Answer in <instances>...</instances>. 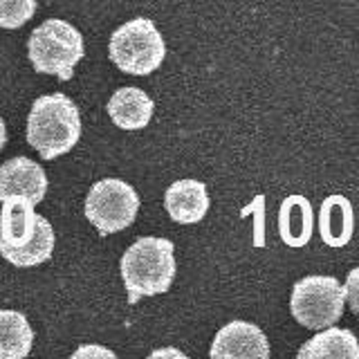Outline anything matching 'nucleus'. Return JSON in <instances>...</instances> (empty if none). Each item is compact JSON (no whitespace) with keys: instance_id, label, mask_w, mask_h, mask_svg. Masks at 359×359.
Instances as JSON below:
<instances>
[{"instance_id":"f03ea898","label":"nucleus","mask_w":359,"mask_h":359,"mask_svg":"<svg viewBox=\"0 0 359 359\" xmlns=\"http://www.w3.org/2000/svg\"><path fill=\"white\" fill-rule=\"evenodd\" d=\"M175 247L160 236H142L121 256V278L128 292V303L135 306L144 297L164 294L175 278Z\"/></svg>"},{"instance_id":"2eb2a0df","label":"nucleus","mask_w":359,"mask_h":359,"mask_svg":"<svg viewBox=\"0 0 359 359\" xmlns=\"http://www.w3.org/2000/svg\"><path fill=\"white\" fill-rule=\"evenodd\" d=\"M34 344V330L18 310H0V359L27 357Z\"/></svg>"},{"instance_id":"1a4fd4ad","label":"nucleus","mask_w":359,"mask_h":359,"mask_svg":"<svg viewBox=\"0 0 359 359\" xmlns=\"http://www.w3.org/2000/svg\"><path fill=\"white\" fill-rule=\"evenodd\" d=\"M45 191H48V175L39 162L18 155L0 166V200L16 196L39 205L45 200Z\"/></svg>"},{"instance_id":"0eeeda50","label":"nucleus","mask_w":359,"mask_h":359,"mask_svg":"<svg viewBox=\"0 0 359 359\" xmlns=\"http://www.w3.org/2000/svg\"><path fill=\"white\" fill-rule=\"evenodd\" d=\"M140 211V196L119 177H104L90 187L86 196V218L101 236L123 231L135 222Z\"/></svg>"},{"instance_id":"dca6fc26","label":"nucleus","mask_w":359,"mask_h":359,"mask_svg":"<svg viewBox=\"0 0 359 359\" xmlns=\"http://www.w3.org/2000/svg\"><path fill=\"white\" fill-rule=\"evenodd\" d=\"M36 0H0V29H18L34 16Z\"/></svg>"},{"instance_id":"6e6552de","label":"nucleus","mask_w":359,"mask_h":359,"mask_svg":"<svg viewBox=\"0 0 359 359\" xmlns=\"http://www.w3.org/2000/svg\"><path fill=\"white\" fill-rule=\"evenodd\" d=\"M209 355L213 359H267L269 341L256 323L236 319L218 330Z\"/></svg>"},{"instance_id":"ddd939ff","label":"nucleus","mask_w":359,"mask_h":359,"mask_svg":"<svg viewBox=\"0 0 359 359\" xmlns=\"http://www.w3.org/2000/svg\"><path fill=\"white\" fill-rule=\"evenodd\" d=\"M314 213L310 200L303 196H290L283 200L278 211V233L287 247H306L312 238Z\"/></svg>"},{"instance_id":"9d476101","label":"nucleus","mask_w":359,"mask_h":359,"mask_svg":"<svg viewBox=\"0 0 359 359\" xmlns=\"http://www.w3.org/2000/svg\"><path fill=\"white\" fill-rule=\"evenodd\" d=\"M164 207L171 220L180 224H196L207 216L209 194L200 180H177L164 194Z\"/></svg>"},{"instance_id":"f257e3e1","label":"nucleus","mask_w":359,"mask_h":359,"mask_svg":"<svg viewBox=\"0 0 359 359\" xmlns=\"http://www.w3.org/2000/svg\"><path fill=\"white\" fill-rule=\"evenodd\" d=\"M27 198H7L0 211V254L9 265L27 269L50 261L54 229L50 220L34 211Z\"/></svg>"},{"instance_id":"7ed1b4c3","label":"nucleus","mask_w":359,"mask_h":359,"mask_svg":"<svg viewBox=\"0 0 359 359\" xmlns=\"http://www.w3.org/2000/svg\"><path fill=\"white\" fill-rule=\"evenodd\" d=\"M81 140V112L63 93L43 95L27 117V144L45 162L70 153Z\"/></svg>"},{"instance_id":"423d86ee","label":"nucleus","mask_w":359,"mask_h":359,"mask_svg":"<svg viewBox=\"0 0 359 359\" xmlns=\"http://www.w3.org/2000/svg\"><path fill=\"white\" fill-rule=\"evenodd\" d=\"M346 308V290L334 276L312 274L294 283L290 297V312L303 328L323 330L341 319Z\"/></svg>"},{"instance_id":"f3484780","label":"nucleus","mask_w":359,"mask_h":359,"mask_svg":"<svg viewBox=\"0 0 359 359\" xmlns=\"http://www.w3.org/2000/svg\"><path fill=\"white\" fill-rule=\"evenodd\" d=\"M344 290H346L348 306H351V310L355 314H359V267H355V269H351V272H348Z\"/></svg>"},{"instance_id":"6ab92c4d","label":"nucleus","mask_w":359,"mask_h":359,"mask_svg":"<svg viewBox=\"0 0 359 359\" xmlns=\"http://www.w3.org/2000/svg\"><path fill=\"white\" fill-rule=\"evenodd\" d=\"M7 144V128H5V121L0 117V151H3V146Z\"/></svg>"},{"instance_id":"39448f33","label":"nucleus","mask_w":359,"mask_h":359,"mask_svg":"<svg viewBox=\"0 0 359 359\" xmlns=\"http://www.w3.org/2000/svg\"><path fill=\"white\" fill-rule=\"evenodd\" d=\"M108 54L121 72L146 76L162 65L166 43L151 18H133L112 32Z\"/></svg>"},{"instance_id":"9b49d317","label":"nucleus","mask_w":359,"mask_h":359,"mask_svg":"<svg viewBox=\"0 0 359 359\" xmlns=\"http://www.w3.org/2000/svg\"><path fill=\"white\" fill-rule=\"evenodd\" d=\"M108 117L121 130H142L151 123L155 104L142 88H119L108 101Z\"/></svg>"},{"instance_id":"a211bd4d","label":"nucleus","mask_w":359,"mask_h":359,"mask_svg":"<svg viewBox=\"0 0 359 359\" xmlns=\"http://www.w3.org/2000/svg\"><path fill=\"white\" fill-rule=\"evenodd\" d=\"M83 355H106V357H112V353H110V351H106V348H97V346L79 348V351L74 353V357H83Z\"/></svg>"},{"instance_id":"20e7f679","label":"nucleus","mask_w":359,"mask_h":359,"mask_svg":"<svg viewBox=\"0 0 359 359\" xmlns=\"http://www.w3.org/2000/svg\"><path fill=\"white\" fill-rule=\"evenodd\" d=\"M27 56L36 72L70 81L74 65L83 59V36L67 20L48 18L29 34Z\"/></svg>"},{"instance_id":"f8f14e48","label":"nucleus","mask_w":359,"mask_h":359,"mask_svg":"<svg viewBox=\"0 0 359 359\" xmlns=\"http://www.w3.org/2000/svg\"><path fill=\"white\" fill-rule=\"evenodd\" d=\"M319 231L328 247H344L351 243L355 231V211L351 200L344 196H330L321 202Z\"/></svg>"},{"instance_id":"4468645a","label":"nucleus","mask_w":359,"mask_h":359,"mask_svg":"<svg viewBox=\"0 0 359 359\" xmlns=\"http://www.w3.org/2000/svg\"><path fill=\"white\" fill-rule=\"evenodd\" d=\"M299 359H359V341L351 330L328 325L299 348Z\"/></svg>"}]
</instances>
